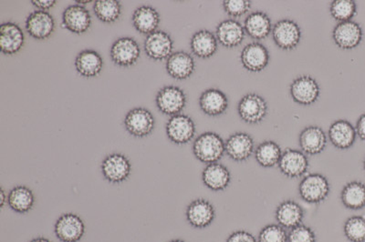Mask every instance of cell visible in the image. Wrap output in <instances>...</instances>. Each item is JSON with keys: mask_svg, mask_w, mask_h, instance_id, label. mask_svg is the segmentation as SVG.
I'll return each instance as SVG.
<instances>
[{"mask_svg": "<svg viewBox=\"0 0 365 242\" xmlns=\"http://www.w3.org/2000/svg\"><path fill=\"white\" fill-rule=\"evenodd\" d=\"M193 153L195 158L207 165L218 162L226 153L224 140L216 132L202 133L195 140Z\"/></svg>", "mask_w": 365, "mask_h": 242, "instance_id": "1", "label": "cell"}, {"mask_svg": "<svg viewBox=\"0 0 365 242\" xmlns=\"http://www.w3.org/2000/svg\"><path fill=\"white\" fill-rule=\"evenodd\" d=\"M331 185L325 176L312 173L305 176L299 185V193L303 201L311 204H318L327 199Z\"/></svg>", "mask_w": 365, "mask_h": 242, "instance_id": "2", "label": "cell"}, {"mask_svg": "<svg viewBox=\"0 0 365 242\" xmlns=\"http://www.w3.org/2000/svg\"><path fill=\"white\" fill-rule=\"evenodd\" d=\"M272 34L275 44L283 51L295 50L302 37L298 23L289 19L277 22L273 26Z\"/></svg>", "mask_w": 365, "mask_h": 242, "instance_id": "3", "label": "cell"}, {"mask_svg": "<svg viewBox=\"0 0 365 242\" xmlns=\"http://www.w3.org/2000/svg\"><path fill=\"white\" fill-rule=\"evenodd\" d=\"M155 103L158 110L165 115H178L187 105V95L179 87L166 86L158 91Z\"/></svg>", "mask_w": 365, "mask_h": 242, "instance_id": "4", "label": "cell"}, {"mask_svg": "<svg viewBox=\"0 0 365 242\" xmlns=\"http://www.w3.org/2000/svg\"><path fill=\"white\" fill-rule=\"evenodd\" d=\"M237 113L244 122L259 124L268 114V103L260 95L249 93L240 100L237 105Z\"/></svg>", "mask_w": 365, "mask_h": 242, "instance_id": "5", "label": "cell"}, {"mask_svg": "<svg viewBox=\"0 0 365 242\" xmlns=\"http://www.w3.org/2000/svg\"><path fill=\"white\" fill-rule=\"evenodd\" d=\"M155 120L151 111L145 107H135L129 111L125 117L127 132L136 138H145L155 129Z\"/></svg>", "mask_w": 365, "mask_h": 242, "instance_id": "6", "label": "cell"}, {"mask_svg": "<svg viewBox=\"0 0 365 242\" xmlns=\"http://www.w3.org/2000/svg\"><path fill=\"white\" fill-rule=\"evenodd\" d=\"M110 56L117 66L128 68L133 66L139 60L141 50L135 38L123 37L113 42Z\"/></svg>", "mask_w": 365, "mask_h": 242, "instance_id": "7", "label": "cell"}, {"mask_svg": "<svg viewBox=\"0 0 365 242\" xmlns=\"http://www.w3.org/2000/svg\"><path fill=\"white\" fill-rule=\"evenodd\" d=\"M289 93L296 103L302 106H311L318 100L321 88L314 78L302 75L292 81Z\"/></svg>", "mask_w": 365, "mask_h": 242, "instance_id": "8", "label": "cell"}, {"mask_svg": "<svg viewBox=\"0 0 365 242\" xmlns=\"http://www.w3.org/2000/svg\"><path fill=\"white\" fill-rule=\"evenodd\" d=\"M101 168L104 179L114 184L125 182L132 172L131 162L125 155L120 153H113L107 156Z\"/></svg>", "mask_w": 365, "mask_h": 242, "instance_id": "9", "label": "cell"}, {"mask_svg": "<svg viewBox=\"0 0 365 242\" xmlns=\"http://www.w3.org/2000/svg\"><path fill=\"white\" fill-rule=\"evenodd\" d=\"M166 135L173 143L184 145L194 139L195 125L194 120L185 114L173 116L165 127Z\"/></svg>", "mask_w": 365, "mask_h": 242, "instance_id": "10", "label": "cell"}, {"mask_svg": "<svg viewBox=\"0 0 365 242\" xmlns=\"http://www.w3.org/2000/svg\"><path fill=\"white\" fill-rule=\"evenodd\" d=\"M363 38V28L360 24L353 21L338 23L332 31L334 43L341 50H354L361 44Z\"/></svg>", "mask_w": 365, "mask_h": 242, "instance_id": "11", "label": "cell"}, {"mask_svg": "<svg viewBox=\"0 0 365 242\" xmlns=\"http://www.w3.org/2000/svg\"><path fill=\"white\" fill-rule=\"evenodd\" d=\"M56 237L63 242H78L83 238L86 225L79 216L73 214L61 215L54 226Z\"/></svg>", "mask_w": 365, "mask_h": 242, "instance_id": "12", "label": "cell"}, {"mask_svg": "<svg viewBox=\"0 0 365 242\" xmlns=\"http://www.w3.org/2000/svg\"><path fill=\"white\" fill-rule=\"evenodd\" d=\"M278 166L283 175L297 179L306 174L309 164L307 155L302 150L288 149L282 152Z\"/></svg>", "mask_w": 365, "mask_h": 242, "instance_id": "13", "label": "cell"}, {"mask_svg": "<svg viewBox=\"0 0 365 242\" xmlns=\"http://www.w3.org/2000/svg\"><path fill=\"white\" fill-rule=\"evenodd\" d=\"M185 217L192 227L205 228L213 223L216 218V209L207 199H195L187 206Z\"/></svg>", "mask_w": 365, "mask_h": 242, "instance_id": "14", "label": "cell"}, {"mask_svg": "<svg viewBox=\"0 0 365 242\" xmlns=\"http://www.w3.org/2000/svg\"><path fill=\"white\" fill-rule=\"evenodd\" d=\"M226 153L234 162H246L255 152L252 137L246 132H237L228 137L225 142Z\"/></svg>", "mask_w": 365, "mask_h": 242, "instance_id": "15", "label": "cell"}, {"mask_svg": "<svg viewBox=\"0 0 365 242\" xmlns=\"http://www.w3.org/2000/svg\"><path fill=\"white\" fill-rule=\"evenodd\" d=\"M269 58L268 48L259 42L247 44L240 54V61L244 68L254 73L265 70L269 65Z\"/></svg>", "mask_w": 365, "mask_h": 242, "instance_id": "16", "label": "cell"}, {"mask_svg": "<svg viewBox=\"0 0 365 242\" xmlns=\"http://www.w3.org/2000/svg\"><path fill=\"white\" fill-rule=\"evenodd\" d=\"M25 28L31 37L44 41L53 34L55 21L48 11H35L26 19Z\"/></svg>", "mask_w": 365, "mask_h": 242, "instance_id": "17", "label": "cell"}, {"mask_svg": "<svg viewBox=\"0 0 365 242\" xmlns=\"http://www.w3.org/2000/svg\"><path fill=\"white\" fill-rule=\"evenodd\" d=\"M61 24L67 31L74 34H83L89 31L91 25L90 12L83 6L71 5L65 9L61 17Z\"/></svg>", "mask_w": 365, "mask_h": 242, "instance_id": "18", "label": "cell"}, {"mask_svg": "<svg viewBox=\"0 0 365 242\" xmlns=\"http://www.w3.org/2000/svg\"><path fill=\"white\" fill-rule=\"evenodd\" d=\"M143 47L146 55L152 60H165L173 53L174 42L165 31H156L146 37Z\"/></svg>", "mask_w": 365, "mask_h": 242, "instance_id": "19", "label": "cell"}, {"mask_svg": "<svg viewBox=\"0 0 365 242\" xmlns=\"http://www.w3.org/2000/svg\"><path fill=\"white\" fill-rule=\"evenodd\" d=\"M25 43L24 32L14 22L3 23L0 27V50L5 55H15Z\"/></svg>", "mask_w": 365, "mask_h": 242, "instance_id": "20", "label": "cell"}, {"mask_svg": "<svg viewBox=\"0 0 365 242\" xmlns=\"http://www.w3.org/2000/svg\"><path fill=\"white\" fill-rule=\"evenodd\" d=\"M245 36L244 26L236 19H226L220 22L216 29L218 43L227 48L239 47L245 38Z\"/></svg>", "mask_w": 365, "mask_h": 242, "instance_id": "21", "label": "cell"}, {"mask_svg": "<svg viewBox=\"0 0 365 242\" xmlns=\"http://www.w3.org/2000/svg\"><path fill=\"white\" fill-rule=\"evenodd\" d=\"M165 68L169 76L175 80H187L194 73L195 60L187 52H173L170 57L166 60Z\"/></svg>", "mask_w": 365, "mask_h": 242, "instance_id": "22", "label": "cell"}, {"mask_svg": "<svg viewBox=\"0 0 365 242\" xmlns=\"http://www.w3.org/2000/svg\"><path fill=\"white\" fill-rule=\"evenodd\" d=\"M299 144L302 152L306 155H319L327 145V137L322 127L309 126L299 134Z\"/></svg>", "mask_w": 365, "mask_h": 242, "instance_id": "23", "label": "cell"}, {"mask_svg": "<svg viewBox=\"0 0 365 242\" xmlns=\"http://www.w3.org/2000/svg\"><path fill=\"white\" fill-rule=\"evenodd\" d=\"M328 134L332 145L339 149H350L357 137L355 127L346 120H335L329 129Z\"/></svg>", "mask_w": 365, "mask_h": 242, "instance_id": "24", "label": "cell"}, {"mask_svg": "<svg viewBox=\"0 0 365 242\" xmlns=\"http://www.w3.org/2000/svg\"><path fill=\"white\" fill-rule=\"evenodd\" d=\"M202 181L205 187L213 191H222L231 182L230 169L221 163L207 164L202 172Z\"/></svg>", "mask_w": 365, "mask_h": 242, "instance_id": "25", "label": "cell"}, {"mask_svg": "<svg viewBox=\"0 0 365 242\" xmlns=\"http://www.w3.org/2000/svg\"><path fill=\"white\" fill-rule=\"evenodd\" d=\"M200 107L205 115L210 117L222 115L228 109L227 95L218 88H208L201 94Z\"/></svg>", "mask_w": 365, "mask_h": 242, "instance_id": "26", "label": "cell"}, {"mask_svg": "<svg viewBox=\"0 0 365 242\" xmlns=\"http://www.w3.org/2000/svg\"><path fill=\"white\" fill-rule=\"evenodd\" d=\"M75 68L84 78H94L102 72L103 60L96 51L86 50L80 52L75 58Z\"/></svg>", "mask_w": 365, "mask_h": 242, "instance_id": "27", "label": "cell"}, {"mask_svg": "<svg viewBox=\"0 0 365 242\" xmlns=\"http://www.w3.org/2000/svg\"><path fill=\"white\" fill-rule=\"evenodd\" d=\"M132 21L133 27L139 33L148 36L158 29L160 15L153 6H142L133 12Z\"/></svg>", "mask_w": 365, "mask_h": 242, "instance_id": "28", "label": "cell"}, {"mask_svg": "<svg viewBox=\"0 0 365 242\" xmlns=\"http://www.w3.org/2000/svg\"><path fill=\"white\" fill-rule=\"evenodd\" d=\"M246 34L250 38L262 41L272 32V23L268 14L263 11H255L247 16L244 22Z\"/></svg>", "mask_w": 365, "mask_h": 242, "instance_id": "29", "label": "cell"}, {"mask_svg": "<svg viewBox=\"0 0 365 242\" xmlns=\"http://www.w3.org/2000/svg\"><path fill=\"white\" fill-rule=\"evenodd\" d=\"M275 217L279 225L285 228H293L302 224L304 211L294 201H282L276 209Z\"/></svg>", "mask_w": 365, "mask_h": 242, "instance_id": "30", "label": "cell"}, {"mask_svg": "<svg viewBox=\"0 0 365 242\" xmlns=\"http://www.w3.org/2000/svg\"><path fill=\"white\" fill-rule=\"evenodd\" d=\"M218 41L216 35L207 29L197 31L192 36L190 48L193 54L200 58L213 57L217 51Z\"/></svg>", "mask_w": 365, "mask_h": 242, "instance_id": "31", "label": "cell"}, {"mask_svg": "<svg viewBox=\"0 0 365 242\" xmlns=\"http://www.w3.org/2000/svg\"><path fill=\"white\" fill-rule=\"evenodd\" d=\"M8 204L9 208L17 214H27L34 208L35 196L31 189L26 186H16L9 193Z\"/></svg>", "mask_w": 365, "mask_h": 242, "instance_id": "32", "label": "cell"}, {"mask_svg": "<svg viewBox=\"0 0 365 242\" xmlns=\"http://www.w3.org/2000/svg\"><path fill=\"white\" fill-rule=\"evenodd\" d=\"M342 204L345 208L359 211L365 208V184L351 182L345 185L341 193Z\"/></svg>", "mask_w": 365, "mask_h": 242, "instance_id": "33", "label": "cell"}, {"mask_svg": "<svg viewBox=\"0 0 365 242\" xmlns=\"http://www.w3.org/2000/svg\"><path fill=\"white\" fill-rule=\"evenodd\" d=\"M254 154H255L257 164L263 168H272L279 165L282 150L278 143L273 140H266L257 147Z\"/></svg>", "mask_w": 365, "mask_h": 242, "instance_id": "34", "label": "cell"}, {"mask_svg": "<svg viewBox=\"0 0 365 242\" xmlns=\"http://www.w3.org/2000/svg\"><path fill=\"white\" fill-rule=\"evenodd\" d=\"M93 11L99 21L113 23L120 17L122 6L117 0H97L94 2Z\"/></svg>", "mask_w": 365, "mask_h": 242, "instance_id": "35", "label": "cell"}, {"mask_svg": "<svg viewBox=\"0 0 365 242\" xmlns=\"http://www.w3.org/2000/svg\"><path fill=\"white\" fill-rule=\"evenodd\" d=\"M330 12L339 23L351 21L356 15L357 5L353 0H334L331 3Z\"/></svg>", "mask_w": 365, "mask_h": 242, "instance_id": "36", "label": "cell"}, {"mask_svg": "<svg viewBox=\"0 0 365 242\" xmlns=\"http://www.w3.org/2000/svg\"><path fill=\"white\" fill-rule=\"evenodd\" d=\"M344 236L351 242H365V217L353 216L345 221Z\"/></svg>", "mask_w": 365, "mask_h": 242, "instance_id": "37", "label": "cell"}, {"mask_svg": "<svg viewBox=\"0 0 365 242\" xmlns=\"http://www.w3.org/2000/svg\"><path fill=\"white\" fill-rule=\"evenodd\" d=\"M257 242H288V233L279 224L267 225L259 231Z\"/></svg>", "mask_w": 365, "mask_h": 242, "instance_id": "38", "label": "cell"}, {"mask_svg": "<svg viewBox=\"0 0 365 242\" xmlns=\"http://www.w3.org/2000/svg\"><path fill=\"white\" fill-rule=\"evenodd\" d=\"M222 5L225 12L233 18L242 17L251 9L250 0H225Z\"/></svg>", "mask_w": 365, "mask_h": 242, "instance_id": "39", "label": "cell"}, {"mask_svg": "<svg viewBox=\"0 0 365 242\" xmlns=\"http://www.w3.org/2000/svg\"><path fill=\"white\" fill-rule=\"evenodd\" d=\"M288 242H317V237L312 228L301 224L289 232Z\"/></svg>", "mask_w": 365, "mask_h": 242, "instance_id": "40", "label": "cell"}, {"mask_svg": "<svg viewBox=\"0 0 365 242\" xmlns=\"http://www.w3.org/2000/svg\"><path fill=\"white\" fill-rule=\"evenodd\" d=\"M227 242H257V240L250 232L237 231L228 236Z\"/></svg>", "mask_w": 365, "mask_h": 242, "instance_id": "41", "label": "cell"}, {"mask_svg": "<svg viewBox=\"0 0 365 242\" xmlns=\"http://www.w3.org/2000/svg\"><path fill=\"white\" fill-rule=\"evenodd\" d=\"M31 4L37 8L38 11H48L56 5L55 0H32Z\"/></svg>", "mask_w": 365, "mask_h": 242, "instance_id": "42", "label": "cell"}, {"mask_svg": "<svg viewBox=\"0 0 365 242\" xmlns=\"http://www.w3.org/2000/svg\"><path fill=\"white\" fill-rule=\"evenodd\" d=\"M355 130L357 136L365 142V113L358 119Z\"/></svg>", "mask_w": 365, "mask_h": 242, "instance_id": "43", "label": "cell"}, {"mask_svg": "<svg viewBox=\"0 0 365 242\" xmlns=\"http://www.w3.org/2000/svg\"><path fill=\"white\" fill-rule=\"evenodd\" d=\"M0 195H1V202H0V204H1V208L4 207L5 202H8V197H6L4 189H1V191H0Z\"/></svg>", "mask_w": 365, "mask_h": 242, "instance_id": "44", "label": "cell"}, {"mask_svg": "<svg viewBox=\"0 0 365 242\" xmlns=\"http://www.w3.org/2000/svg\"><path fill=\"white\" fill-rule=\"evenodd\" d=\"M29 242H51L50 240H48V238H43V237H38L34 238V240L29 241Z\"/></svg>", "mask_w": 365, "mask_h": 242, "instance_id": "45", "label": "cell"}, {"mask_svg": "<svg viewBox=\"0 0 365 242\" xmlns=\"http://www.w3.org/2000/svg\"><path fill=\"white\" fill-rule=\"evenodd\" d=\"M91 1H77L78 3V5H81V6H83V5H86V4H88V3H90Z\"/></svg>", "mask_w": 365, "mask_h": 242, "instance_id": "46", "label": "cell"}, {"mask_svg": "<svg viewBox=\"0 0 365 242\" xmlns=\"http://www.w3.org/2000/svg\"><path fill=\"white\" fill-rule=\"evenodd\" d=\"M169 242H185V241H182V240H173V241H169Z\"/></svg>", "mask_w": 365, "mask_h": 242, "instance_id": "47", "label": "cell"}, {"mask_svg": "<svg viewBox=\"0 0 365 242\" xmlns=\"http://www.w3.org/2000/svg\"><path fill=\"white\" fill-rule=\"evenodd\" d=\"M364 172H365V159H364Z\"/></svg>", "mask_w": 365, "mask_h": 242, "instance_id": "48", "label": "cell"}]
</instances>
